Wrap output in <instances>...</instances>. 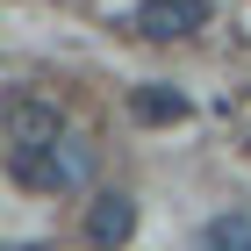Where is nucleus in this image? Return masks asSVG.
Segmentation results:
<instances>
[{"label":"nucleus","instance_id":"7","mask_svg":"<svg viewBox=\"0 0 251 251\" xmlns=\"http://www.w3.org/2000/svg\"><path fill=\"white\" fill-rule=\"evenodd\" d=\"M15 251H36V244H15Z\"/></svg>","mask_w":251,"mask_h":251},{"label":"nucleus","instance_id":"5","mask_svg":"<svg viewBox=\"0 0 251 251\" xmlns=\"http://www.w3.org/2000/svg\"><path fill=\"white\" fill-rule=\"evenodd\" d=\"M129 115L151 122V129H173V122H187V94L165 79H144V86H129Z\"/></svg>","mask_w":251,"mask_h":251},{"label":"nucleus","instance_id":"6","mask_svg":"<svg viewBox=\"0 0 251 251\" xmlns=\"http://www.w3.org/2000/svg\"><path fill=\"white\" fill-rule=\"evenodd\" d=\"M201 251H251V208H223L201 223Z\"/></svg>","mask_w":251,"mask_h":251},{"label":"nucleus","instance_id":"4","mask_svg":"<svg viewBox=\"0 0 251 251\" xmlns=\"http://www.w3.org/2000/svg\"><path fill=\"white\" fill-rule=\"evenodd\" d=\"M136 237V201L129 194H100L94 208H86V244L94 251H122Z\"/></svg>","mask_w":251,"mask_h":251},{"label":"nucleus","instance_id":"2","mask_svg":"<svg viewBox=\"0 0 251 251\" xmlns=\"http://www.w3.org/2000/svg\"><path fill=\"white\" fill-rule=\"evenodd\" d=\"M94 173H100V144H94V136H65L58 151L36 165V179H29V187H43V194H79Z\"/></svg>","mask_w":251,"mask_h":251},{"label":"nucleus","instance_id":"3","mask_svg":"<svg viewBox=\"0 0 251 251\" xmlns=\"http://www.w3.org/2000/svg\"><path fill=\"white\" fill-rule=\"evenodd\" d=\"M208 22V0H144L136 7V29L151 43H179V36H194Z\"/></svg>","mask_w":251,"mask_h":251},{"label":"nucleus","instance_id":"1","mask_svg":"<svg viewBox=\"0 0 251 251\" xmlns=\"http://www.w3.org/2000/svg\"><path fill=\"white\" fill-rule=\"evenodd\" d=\"M65 115L50 108V100H36V94H15L7 100V158H15V179H36V165L50 151L65 144Z\"/></svg>","mask_w":251,"mask_h":251}]
</instances>
